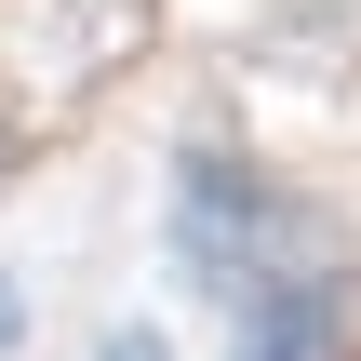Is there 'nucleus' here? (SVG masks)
Instances as JSON below:
<instances>
[{"mask_svg": "<svg viewBox=\"0 0 361 361\" xmlns=\"http://www.w3.org/2000/svg\"><path fill=\"white\" fill-rule=\"evenodd\" d=\"M147 27H161V0H0V94H13V121L94 107L147 54Z\"/></svg>", "mask_w": 361, "mask_h": 361, "instance_id": "f257e3e1", "label": "nucleus"}, {"mask_svg": "<svg viewBox=\"0 0 361 361\" xmlns=\"http://www.w3.org/2000/svg\"><path fill=\"white\" fill-rule=\"evenodd\" d=\"M174 228H188V268L228 281V295H255V281L281 268V201H268L228 147H188V161H174Z\"/></svg>", "mask_w": 361, "mask_h": 361, "instance_id": "f03ea898", "label": "nucleus"}, {"mask_svg": "<svg viewBox=\"0 0 361 361\" xmlns=\"http://www.w3.org/2000/svg\"><path fill=\"white\" fill-rule=\"evenodd\" d=\"M241 361H335V295L322 281H255L241 295Z\"/></svg>", "mask_w": 361, "mask_h": 361, "instance_id": "7ed1b4c3", "label": "nucleus"}, {"mask_svg": "<svg viewBox=\"0 0 361 361\" xmlns=\"http://www.w3.org/2000/svg\"><path fill=\"white\" fill-rule=\"evenodd\" d=\"M0 335H13V295H0Z\"/></svg>", "mask_w": 361, "mask_h": 361, "instance_id": "20e7f679", "label": "nucleus"}, {"mask_svg": "<svg viewBox=\"0 0 361 361\" xmlns=\"http://www.w3.org/2000/svg\"><path fill=\"white\" fill-rule=\"evenodd\" d=\"M0 161H13V147H0Z\"/></svg>", "mask_w": 361, "mask_h": 361, "instance_id": "39448f33", "label": "nucleus"}]
</instances>
